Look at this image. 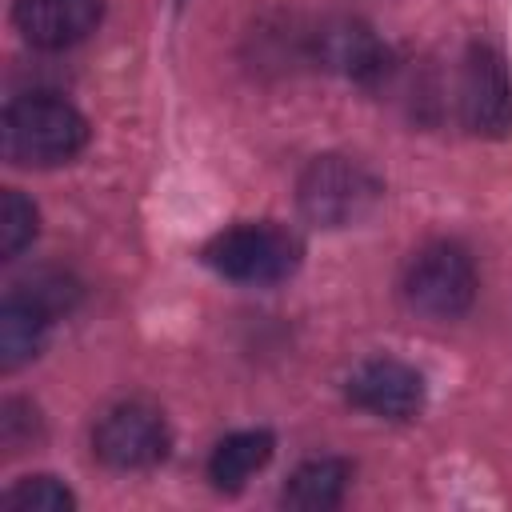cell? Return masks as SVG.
Wrapping results in <instances>:
<instances>
[{
	"instance_id": "obj_2",
	"label": "cell",
	"mask_w": 512,
	"mask_h": 512,
	"mask_svg": "<svg viewBox=\"0 0 512 512\" xmlns=\"http://www.w3.org/2000/svg\"><path fill=\"white\" fill-rule=\"evenodd\" d=\"M204 260L212 272L236 284H280L300 268L304 244L284 224L256 220V224H236L220 232L204 248Z\"/></svg>"
},
{
	"instance_id": "obj_7",
	"label": "cell",
	"mask_w": 512,
	"mask_h": 512,
	"mask_svg": "<svg viewBox=\"0 0 512 512\" xmlns=\"http://www.w3.org/2000/svg\"><path fill=\"white\" fill-rule=\"evenodd\" d=\"M312 60L356 84H380L392 72V52L380 44V36L364 20H352V16L324 20L312 32Z\"/></svg>"
},
{
	"instance_id": "obj_1",
	"label": "cell",
	"mask_w": 512,
	"mask_h": 512,
	"mask_svg": "<svg viewBox=\"0 0 512 512\" xmlns=\"http://www.w3.org/2000/svg\"><path fill=\"white\" fill-rule=\"evenodd\" d=\"M88 144L84 112L52 92H28L4 104L0 152L16 168H56L80 156Z\"/></svg>"
},
{
	"instance_id": "obj_13",
	"label": "cell",
	"mask_w": 512,
	"mask_h": 512,
	"mask_svg": "<svg viewBox=\"0 0 512 512\" xmlns=\"http://www.w3.org/2000/svg\"><path fill=\"white\" fill-rule=\"evenodd\" d=\"M12 292L24 296L28 304H36V308H40L44 316H52V320L68 316V312L76 308V300H80V284H76L72 276H64V272H52V268L32 272L28 280L12 284Z\"/></svg>"
},
{
	"instance_id": "obj_3",
	"label": "cell",
	"mask_w": 512,
	"mask_h": 512,
	"mask_svg": "<svg viewBox=\"0 0 512 512\" xmlns=\"http://www.w3.org/2000/svg\"><path fill=\"white\" fill-rule=\"evenodd\" d=\"M380 200V180L352 156H316L296 184V204L304 220L320 228H344L372 212Z\"/></svg>"
},
{
	"instance_id": "obj_10",
	"label": "cell",
	"mask_w": 512,
	"mask_h": 512,
	"mask_svg": "<svg viewBox=\"0 0 512 512\" xmlns=\"http://www.w3.org/2000/svg\"><path fill=\"white\" fill-rule=\"evenodd\" d=\"M272 448H276V440H272L268 428H244V432L224 436L212 448V456H208V480H212V488L240 492L272 460Z\"/></svg>"
},
{
	"instance_id": "obj_16",
	"label": "cell",
	"mask_w": 512,
	"mask_h": 512,
	"mask_svg": "<svg viewBox=\"0 0 512 512\" xmlns=\"http://www.w3.org/2000/svg\"><path fill=\"white\" fill-rule=\"evenodd\" d=\"M40 412H36V404H28V400H16V396H8L4 404H0V444L8 448V452H20V448H32L36 440H40Z\"/></svg>"
},
{
	"instance_id": "obj_4",
	"label": "cell",
	"mask_w": 512,
	"mask_h": 512,
	"mask_svg": "<svg viewBox=\"0 0 512 512\" xmlns=\"http://www.w3.org/2000/svg\"><path fill=\"white\" fill-rule=\"evenodd\" d=\"M404 300H408L412 312H420L428 320L464 316L476 300V264H472V256L452 240L424 244L404 268Z\"/></svg>"
},
{
	"instance_id": "obj_9",
	"label": "cell",
	"mask_w": 512,
	"mask_h": 512,
	"mask_svg": "<svg viewBox=\"0 0 512 512\" xmlns=\"http://www.w3.org/2000/svg\"><path fill=\"white\" fill-rule=\"evenodd\" d=\"M104 0H12L16 32L44 52L72 48L96 32Z\"/></svg>"
},
{
	"instance_id": "obj_6",
	"label": "cell",
	"mask_w": 512,
	"mask_h": 512,
	"mask_svg": "<svg viewBox=\"0 0 512 512\" xmlns=\"http://www.w3.org/2000/svg\"><path fill=\"white\" fill-rule=\"evenodd\" d=\"M456 108L464 128L476 136L512 132V76L492 44H468L456 76Z\"/></svg>"
},
{
	"instance_id": "obj_8",
	"label": "cell",
	"mask_w": 512,
	"mask_h": 512,
	"mask_svg": "<svg viewBox=\"0 0 512 512\" xmlns=\"http://www.w3.org/2000/svg\"><path fill=\"white\" fill-rule=\"evenodd\" d=\"M348 400L380 420H412L424 408V376L404 360L376 356L348 376Z\"/></svg>"
},
{
	"instance_id": "obj_11",
	"label": "cell",
	"mask_w": 512,
	"mask_h": 512,
	"mask_svg": "<svg viewBox=\"0 0 512 512\" xmlns=\"http://www.w3.org/2000/svg\"><path fill=\"white\" fill-rule=\"evenodd\" d=\"M348 484H352V464H348V460H340V456H316V460H304V464L288 476L280 500H284L288 508L324 512V508H336V504L344 500Z\"/></svg>"
},
{
	"instance_id": "obj_15",
	"label": "cell",
	"mask_w": 512,
	"mask_h": 512,
	"mask_svg": "<svg viewBox=\"0 0 512 512\" xmlns=\"http://www.w3.org/2000/svg\"><path fill=\"white\" fill-rule=\"evenodd\" d=\"M4 504L28 508V512H68V508H76V496L56 476H24L4 492Z\"/></svg>"
},
{
	"instance_id": "obj_5",
	"label": "cell",
	"mask_w": 512,
	"mask_h": 512,
	"mask_svg": "<svg viewBox=\"0 0 512 512\" xmlns=\"http://www.w3.org/2000/svg\"><path fill=\"white\" fill-rule=\"evenodd\" d=\"M172 432L156 404L148 400H124L108 408L92 428V452L100 464L116 472H140L168 456Z\"/></svg>"
},
{
	"instance_id": "obj_12",
	"label": "cell",
	"mask_w": 512,
	"mask_h": 512,
	"mask_svg": "<svg viewBox=\"0 0 512 512\" xmlns=\"http://www.w3.org/2000/svg\"><path fill=\"white\" fill-rule=\"evenodd\" d=\"M52 324H56V320L44 316L36 304H28L24 296L8 292L4 304H0V368L12 372V368H20V364L36 360L40 348H44V340H48V328H52Z\"/></svg>"
},
{
	"instance_id": "obj_14",
	"label": "cell",
	"mask_w": 512,
	"mask_h": 512,
	"mask_svg": "<svg viewBox=\"0 0 512 512\" xmlns=\"http://www.w3.org/2000/svg\"><path fill=\"white\" fill-rule=\"evenodd\" d=\"M36 228H40L36 204L24 192L4 188V196H0V256L16 260L36 240Z\"/></svg>"
}]
</instances>
